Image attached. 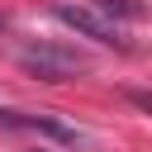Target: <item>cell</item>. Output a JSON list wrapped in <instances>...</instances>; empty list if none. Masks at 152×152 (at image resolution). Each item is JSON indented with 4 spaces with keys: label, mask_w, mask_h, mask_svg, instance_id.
Here are the masks:
<instances>
[{
    "label": "cell",
    "mask_w": 152,
    "mask_h": 152,
    "mask_svg": "<svg viewBox=\"0 0 152 152\" xmlns=\"http://www.w3.org/2000/svg\"><path fill=\"white\" fill-rule=\"evenodd\" d=\"M5 33H10V24H5V14H0V43H5Z\"/></svg>",
    "instance_id": "cell-5"
},
{
    "label": "cell",
    "mask_w": 152,
    "mask_h": 152,
    "mask_svg": "<svg viewBox=\"0 0 152 152\" xmlns=\"http://www.w3.org/2000/svg\"><path fill=\"white\" fill-rule=\"evenodd\" d=\"M0 128H19V133H43L62 147H86V133L52 119V114H24V109H0Z\"/></svg>",
    "instance_id": "cell-2"
},
{
    "label": "cell",
    "mask_w": 152,
    "mask_h": 152,
    "mask_svg": "<svg viewBox=\"0 0 152 152\" xmlns=\"http://www.w3.org/2000/svg\"><path fill=\"white\" fill-rule=\"evenodd\" d=\"M128 100H133L138 109H147V114H152V90H128Z\"/></svg>",
    "instance_id": "cell-4"
},
{
    "label": "cell",
    "mask_w": 152,
    "mask_h": 152,
    "mask_svg": "<svg viewBox=\"0 0 152 152\" xmlns=\"http://www.w3.org/2000/svg\"><path fill=\"white\" fill-rule=\"evenodd\" d=\"M14 62H19V71H28L33 81H48V86H62V81H71V76L86 71V57H81L76 48L38 43V38L19 43V48H14Z\"/></svg>",
    "instance_id": "cell-1"
},
{
    "label": "cell",
    "mask_w": 152,
    "mask_h": 152,
    "mask_svg": "<svg viewBox=\"0 0 152 152\" xmlns=\"http://www.w3.org/2000/svg\"><path fill=\"white\" fill-rule=\"evenodd\" d=\"M57 19L66 24V28H76L81 38H95V43H119L124 48V33H119V24L109 19V14H100V10H90V5H57Z\"/></svg>",
    "instance_id": "cell-3"
}]
</instances>
